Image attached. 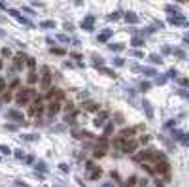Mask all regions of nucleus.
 Returning a JSON list of instances; mask_svg holds the SVG:
<instances>
[{
	"instance_id": "nucleus-1",
	"label": "nucleus",
	"mask_w": 189,
	"mask_h": 187,
	"mask_svg": "<svg viewBox=\"0 0 189 187\" xmlns=\"http://www.w3.org/2000/svg\"><path fill=\"white\" fill-rule=\"evenodd\" d=\"M34 98H38L34 89H23V91L17 95V100H15V104H17V106H28V102L34 100Z\"/></svg>"
},
{
	"instance_id": "nucleus-2",
	"label": "nucleus",
	"mask_w": 189,
	"mask_h": 187,
	"mask_svg": "<svg viewBox=\"0 0 189 187\" xmlns=\"http://www.w3.org/2000/svg\"><path fill=\"white\" fill-rule=\"evenodd\" d=\"M42 112H44V102H42V98L38 96V98L32 100L30 108H28V114H30V117H40Z\"/></svg>"
},
{
	"instance_id": "nucleus-3",
	"label": "nucleus",
	"mask_w": 189,
	"mask_h": 187,
	"mask_svg": "<svg viewBox=\"0 0 189 187\" xmlns=\"http://www.w3.org/2000/svg\"><path fill=\"white\" fill-rule=\"evenodd\" d=\"M51 87V72L47 66H42V89H49Z\"/></svg>"
},
{
	"instance_id": "nucleus-4",
	"label": "nucleus",
	"mask_w": 189,
	"mask_h": 187,
	"mask_svg": "<svg viewBox=\"0 0 189 187\" xmlns=\"http://www.w3.org/2000/svg\"><path fill=\"white\" fill-rule=\"evenodd\" d=\"M47 100L49 102H59V104H61V102L64 100V93L59 91V89H53V91L47 93Z\"/></svg>"
},
{
	"instance_id": "nucleus-5",
	"label": "nucleus",
	"mask_w": 189,
	"mask_h": 187,
	"mask_svg": "<svg viewBox=\"0 0 189 187\" xmlns=\"http://www.w3.org/2000/svg\"><path fill=\"white\" fill-rule=\"evenodd\" d=\"M155 170H157V174H165V178H168V172H170V164H168L167 161H161V163L155 164Z\"/></svg>"
},
{
	"instance_id": "nucleus-6",
	"label": "nucleus",
	"mask_w": 189,
	"mask_h": 187,
	"mask_svg": "<svg viewBox=\"0 0 189 187\" xmlns=\"http://www.w3.org/2000/svg\"><path fill=\"white\" fill-rule=\"evenodd\" d=\"M142 127H127L121 130V138H125V140H129V138H132L136 134V130H140Z\"/></svg>"
},
{
	"instance_id": "nucleus-7",
	"label": "nucleus",
	"mask_w": 189,
	"mask_h": 187,
	"mask_svg": "<svg viewBox=\"0 0 189 187\" xmlns=\"http://www.w3.org/2000/svg\"><path fill=\"white\" fill-rule=\"evenodd\" d=\"M27 59H28V57H27L25 53H17V55L14 57V64H15V68H21L23 64H27Z\"/></svg>"
},
{
	"instance_id": "nucleus-8",
	"label": "nucleus",
	"mask_w": 189,
	"mask_h": 187,
	"mask_svg": "<svg viewBox=\"0 0 189 187\" xmlns=\"http://www.w3.org/2000/svg\"><path fill=\"white\" fill-rule=\"evenodd\" d=\"M93 25H95V17H93V15H87V17L81 21V28H85L87 32L93 30Z\"/></svg>"
},
{
	"instance_id": "nucleus-9",
	"label": "nucleus",
	"mask_w": 189,
	"mask_h": 187,
	"mask_svg": "<svg viewBox=\"0 0 189 187\" xmlns=\"http://www.w3.org/2000/svg\"><path fill=\"white\" fill-rule=\"evenodd\" d=\"M8 119H11L15 123H25V121H23V115L19 114L17 110H8Z\"/></svg>"
},
{
	"instance_id": "nucleus-10",
	"label": "nucleus",
	"mask_w": 189,
	"mask_h": 187,
	"mask_svg": "<svg viewBox=\"0 0 189 187\" xmlns=\"http://www.w3.org/2000/svg\"><path fill=\"white\" fill-rule=\"evenodd\" d=\"M106 119H108V112H100V114L97 115V117H95V121H93V123H95V127H102Z\"/></svg>"
},
{
	"instance_id": "nucleus-11",
	"label": "nucleus",
	"mask_w": 189,
	"mask_h": 187,
	"mask_svg": "<svg viewBox=\"0 0 189 187\" xmlns=\"http://www.w3.org/2000/svg\"><path fill=\"white\" fill-rule=\"evenodd\" d=\"M136 147H138V144H136V142L127 140V146H125V149H123V153H134Z\"/></svg>"
},
{
	"instance_id": "nucleus-12",
	"label": "nucleus",
	"mask_w": 189,
	"mask_h": 187,
	"mask_svg": "<svg viewBox=\"0 0 189 187\" xmlns=\"http://www.w3.org/2000/svg\"><path fill=\"white\" fill-rule=\"evenodd\" d=\"M61 110V104L59 102H49V106H47V112H49V115H55Z\"/></svg>"
},
{
	"instance_id": "nucleus-13",
	"label": "nucleus",
	"mask_w": 189,
	"mask_h": 187,
	"mask_svg": "<svg viewBox=\"0 0 189 187\" xmlns=\"http://www.w3.org/2000/svg\"><path fill=\"white\" fill-rule=\"evenodd\" d=\"M113 146H115L117 149H121V151H123V149H125V146H127V140L119 136V138H115V140H113Z\"/></svg>"
},
{
	"instance_id": "nucleus-14",
	"label": "nucleus",
	"mask_w": 189,
	"mask_h": 187,
	"mask_svg": "<svg viewBox=\"0 0 189 187\" xmlns=\"http://www.w3.org/2000/svg\"><path fill=\"white\" fill-rule=\"evenodd\" d=\"M83 110H85V112H97V110H99V104H97V102H85V104H83Z\"/></svg>"
},
{
	"instance_id": "nucleus-15",
	"label": "nucleus",
	"mask_w": 189,
	"mask_h": 187,
	"mask_svg": "<svg viewBox=\"0 0 189 187\" xmlns=\"http://www.w3.org/2000/svg\"><path fill=\"white\" fill-rule=\"evenodd\" d=\"M76 117H78V112H74V114H68L66 117H64V123H66V125H74V123H76Z\"/></svg>"
},
{
	"instance_id": "nucleus-16",
	"label": "nucleus",
	"mask_w": 189,
	"mask_h": 187,
	"mask_svg": "<svg viewBox=\"0 0 189 187\" xmlns=\"http://www.w3.org/2000/svg\"><path fill=\"white\" fill-rule=\"evenodd\" d=\"M100 176H102V170H100V168H93V170L89 172V178H91V180H99Z\"/></svg>"
},
{
	"instance_id": "nucleus-17",
	"label": "nucleus",
	"mask_w": 189,
	"mask_h": 187,
	"mask_svg": "<svg viewBox=\"0 0 189 187\" xmlns=\"http://www.w3.org/2000/svg\"><path fill=\"white\" fill-rule=\"evenodd\" d=\"M17 21H19V23H23V25H25V27H28V28H32V27H34V25H32V21H30V19L23 17V15H19V17H17Z\"/></svg>"
},
{
	"instance_id": "nucleus-18",
	"label": "nucleus",
	"mask_w": 189,
	"mask_h": 187,
	"mask_svg": "<svg viewBox=\"0 0 189 187\" xmlns=\"http://www.w3.org/2000/svg\"><path fill=\"white\" fill-rule=\"evenodd\" d=\"M110 134H113V123L104 125V136H110Z\"/></svg>"
},
{
	"instance_id": "nucleus-19",
	"label": "nucleus",
	"mask_w": 189,
	"mask_h": 187,
	"mask_svg": "<svg viewBox=\"0 0 189 187\" xmlns=\"http://www.w3.org/2000/svg\"><path fill=\"white\" fill-rule=\"evenodd\" d=\"M125 19H127V23H136L138 21V17H136L132 11H129V13H125Z\"/></svg>"
},
{
	"instance_id": "nucleus-20",
	"label": "nucleus",
	"mask_w": 189,
	"mask_h": 187,
	"mask_svg": "<svg viewBox=\"0 0 189 187\" xmlns=\"http://www.w3.org/2000/svg\"><path fill=\"white\" fill-rule=\"evenodd\" d=\"M27 81L30 83V85H34V83L38 81V74L36 72H30V74H28V78H27Z\"/></svg>"
},
{
	"instance_id": "nucleus-21",
	"label": "nucleus",
	"mask_w": 189,
	"mask_h": 187,
	"mask_svg": "<svg viewBox=\"0 0 189 187\" xmlns=\"http://www.w3.org/2000/svg\"><path fill=\"white\" fill-rule=\"evenodd\" d=\"M110 36H112V30H104L102 34H99V42H106Z\"/></svg>"
},
{
	"instance_id": "nucleus-22",
	"label": "nucleus",
	"mask_w": 189,
	"mask_h": 187,
	"mask_svg": "<svg viewBox=\"0 0 189 187\" xmlns=\"http://www.w3.org/2000/svg\"><path fill=\"white\" fill-rule=\"evenodd\" d=\"M40 27H42V28H53V27H55V21H51V19H47V21H42Z\"/></svg>"
},
{
	"instance_id": "nucleus-23",
	"label": "nucleus",
	"mask_w": 189,
	"mask_h": 187,
	"mask_svg": "<svg viewBox=\"0 0 189 187\" xmlns=\"http://www.w3.org/2000/svg\"><path fill=\"white\" fill-rule=\"evenodd\" d=\"M170 23L172 25H185V19L184 17H170Z\"/></svg>"
},
{
	"instance_id": "nucleus-24",
	"label": "nucleus",
	"mask_w": 189,
	"mask_h": 187,
	"mask_svg": "<svg viewBox=\"0 0 189 187\" xmlns=\"http://www.w3.org/2000/svg\"><path fill=\"white\" fill-rule=\"evenodd\" d=\"M93 155H95V159H100V157L106 155V149H102V147H100V149H95V151H93Z\"/></svg>"
},
{
	"instance_id": "nucleus-25",
	"label": "nucleus",
	"mask_w": 189,
	"mask_h": 187,
	"mask_svg": "<svg viewBox=\"0 0 189 187\" xmlns=\"http://www.w3.org/2000/svg\"><path fill=\"white\" fill-rule=\"evenodd\" d=\"M97 142H99V146L102 147V149H106V147H108V140H106V136H100Z\"/></svg>"
},
{
	"instance_id": "nucleus-26",
	"label": "nucleus",
	"mask_w": 189,
	"mask_h": 187,
	"mask_svg": "<svg viewBox=\"0 0 189 187\" xmlns=\"http://www.w3.org/2000/svg\"><path fill=\"white\" fill-rule=\"evenodd\" d=\"M144 108H146V114H148V117L151 119V117H153V110H151V106L148 104V100H144Z\"/></svg>"
},
{
	"instance_id": "nucleus-27",
	"label": "nucleus",
	"mask_w": 189,
	"mask_h": 187,
	"mask_svg": "<svg viewBox=\"0 0 189 187\" xmlns=\"http://www.w3.org/2000/svg\"><path fill=\"white\" fill-rule=\"evenodd\" d=\"M64 112H66V115L74 114V104H72V102H66V104H64Z\"/></svg>"
},
{
	"instance_id": "nucleus-28",
	"label": "nucleus",
	"mask_w": 189,
	"mask_h": 187,
	"mask_svg": "<svg viewBox=\"0 0 189 187\" xmlns=\"http://www.w3.org/2000/svg\"><path fill=\"white\" fill-rule=\"evenodd\" d=\"M134 47H140V46H144V40H140V38H132V42H131Z\"/></svg>"
},
{
	"instance_id": "nucleus-29",
	"label": "nucleus",
	"mask_w": 189,
	"mask_h": 187,
	"mask_svg": "<svg viewBox=\"0 0 189 187\" xmlns=\"http://www.w3.org/2000/svg\"><path fill=\"white\" fill-rule=\"evenodd\" d=\"M23 140H28V142L38 140V134H23Z\"/></svg>"
},
{
	"instance_id": "nucleus-30",
	"label": "nucleus",
	"mask_w": 189,
	"mask_h": 187,
	"mask_svg": "<svg viewBox=\"0 0 189 187\" xmlns=\"http://www.w3.org/2000/svg\"><path fill=\"white\" fill-rule=\"evenodd\" d=\"M51 53H55V55H64L66 51H64L63 47H51Z\"/></svg>"
},
{
	"instance_id": "nucleus-31",
	"label": "nucleus",
	"mask_w": 189,
	"mask_h": 187,
	"mask_svg": "<svg viewBox=\"0 0 189 187\" xmlns=\"http://www.w3.org/2000/svg\"><path fill=\"white\" fill-rule=\"evenodd\" d=\"M36 170H40V172H45V170H47V166H45L42 161H38V163H36Z\"/></svg>"
},
{
	"instance_id": "nucleus-32",
	"label": "nucleus",
	"mask_w": 189,
	"mask_h": 187,
	"mask_svg": "<svg viewBox=\"0 0 189 187\" xmlns=\"http://www.w3.org/2000/svg\"><path fill=\"white\" fill-rule=\"evenodd\" d=\"M0 153H2V155H9V153H11V149H9L8 146H0Z\"/></svg>"
},
{
	"instance_id": "nucleus-33",
	"label": "nucleus",
	"mask_w": 189,
	"mask_h": 187,
	"mask_svg": "<svg viewBox=\"0 0 189 187\" xmlns=\"http://www.w3.org/2000/svg\"><path fill=\"white\" fill-rule=\"evenodd\" d=\"M110 47H112V51H121V49H123L125 46H123V44H112Z\"/></svg>"
},
{
	"instance_id": "nucleus-34",
	"label": "nucleus",
	"mask_w": 189,
	"mask_h": 187,
	"mask_svg": "<svg viewBox=\"0 0 189 187\" xmlns=\"http://www.w3.org/2000/svg\"><path fill=\"white\" fill-rule=\"evenodd\" d=\"M9 100H11V93H4V95H2V102H9Z\"/></svg>"
},
{
	"instance_id": "nucleus-35",
	"label": "nucleus",
	"mask_w": 189,
	"mask_h": 187,
	"mask_svg": "<svg viewBox=\"0 0 189 187\" xmlns=\"http://www.w3.org/2000/svg\"><path fill=\"white\" fill-rule=\"evenodd\" d=\"M57 40H61L63 44H68V42H70V40H68V36H66V34H59V36H57Z\"/></svg>"
},
{
	"instance_id": "nucleus-36",
	"label": "nucleus",
	"mask_w": 189,
	"mask_h": 187,
	"mask_svg": "<svg viewBox=\"0 0 189 187\" xmlns=\"http://www.w3.org/2000/svg\"><path fill=\"white\" fill-rule=\"evenodd\" d=\"M113 64H115V66H123V64H125V61H123L121 57H117V59H113Z\"/></svg>"
},
{
	"instance_id": "nucleus-37",
	"label": "nucleus",
	"mask_w": 189,
	"mask_h": 187,
	"mask_svg": "<svg viewBox=\"0 0 189 187\" xmlns=\"http://www.w3.org/2000/svg\"><path fill=\"white\" fill-rule=\"evenodd\" d=\"M27 66H30V68H34V66H36V61L32 59V57H28V59H27Z\"/></svg>"
},
{
	"instance_id": "nucleus-38",
	"label": "nucleus",
	"mask_w": 189,
	"mask_h": 187,
	"mask_svg": "<svg viewBox=\"0 0 189 187\" xmlns=\"http://www.w3.org/2000/svg\"><path fill=\"white\" fill-rule=\"evenodd\" d=\"M8 13L11 15V17H15V19H17L19 15H21V13H19V11H17V9H8Z\"/></svg>"
},
{
	"instance_id": "nucleus-39",
	"label": "nucleus",
	"mask_w": 189,
	"mask_h": 187,
	"mask_svg": "<svg viewBox=\"0 0 189 187\" xmlns=\"http://www.w3.org/2000/svg\"><path fill=\"white\" fill-rule=\"evenodd\" d=\"M4 91H6V79L0 78V93H4Z\"/></svg>"
},
{
	"instance_id": "nucleus-40",
	"label": "nucleus",
	"mask_w": 189,
	"mask_h": 187,
	"mask_svg": "<svg viewBox=\"0 0 189 187\" xmlns=\"http://www.w3.org/2000/svg\"><path fill=\"white\" fill-rule=\"evenodd\" d=\"M167 13H178V9H176V8H172V6H167Z\"/></svg>"
},
{
	"instance_id": "nucleus-41",
	"label": "nucleus",
	"mask_w": 189,
	"mask_h": 187,
	"mask_svg": "<svg viewBox=\"0 0 189 187\" xmlns=\"http://www.w3.org/2000/svg\"><path fill=\"white\" fill-rule=\"evenodd\" d=\"M144 74H146V76H153L155 70H153V68H144Z\"/></svg>"
},
{
	"instance_id": "nucleus-42",
	"label": "nucleus",
	"mask_w": 189,
	"mask_h": 187,
	"mask_svg": "<svg viewBox=\"0 0 189 187\" xmlns=\"http://www.w3.org/2000/svg\"><path fill=\"white\" fill-rule=\"evenodd\" d=\"M85 166H87V170H93V168H97L93 161H87V164H85Z\"/></svg>"
},
{
	"instance_id": "nucleus-43",
	"label": "nucleus",
	"mask_w": 189,
	"mask_h": 187,
	"mask_svg": "<svg viewBox=\"0 0 189 187\" xmlns=\"http://www.w3.org/2000/svg\"><path fill=\"white\" fill-rule=\"evenodd\" d=\"M119 17H121V13H119V11H115V13L110 15V19H112V21H115V19H119Z\"/></svg>"
},
{
	"instance_id": "nucleus-44",
	"label": "nucleus",
	"mask_w": 189,
	"mask_h": 187,
	"mask_svg": "<svg viewBox=\"0 0 189 187\" xmlns=\"http://www.w3.org/2000/svg\"><path fill=\"white\" fill-rule=\"evenodd\" d=\"M140 89H142V91H148V89H149V83H148V81H144L142 85H140Z\"/></svg>"
},
{
	"instance_id": "nucleus-45",
	"label": "nucleus",
	"mask_w": 189,
	"mask_h": 187,
	"mask_svg": "<svg viewBox=\"0 0 189 187\" xmlns=\"http://www.w3.org/2000/svg\"><path fill=\"white\" fill-rule=\"evenodd\" d=\"M15 157H17V159H23V157H25V153H23L21 149H17V151H15Z\"/></svg>"
},
{
	"instance_id": "nucleus-46",
	"label": "nucleus",
	"mask_w": 189,
	"mask_h": 187,
	"mask_svg": "<svg viewBox=\"0 0 189 187\" xmlns=\"http://www.w3.org/2000/svg\"><path fill=\"white\" fill-rule=\"evenodd\" d=\"M2 55H4V57H9V55H11V51H9L8 47H4V49H2Z\"/></svg>"
},
{
	"instance_id": "nucleus-47",
	"label": "nucleus",
	"mask_w": 189,
	"mask_h": 187,
	"mask_svg": "<svg viewBox=\"0 0 189 187\" xmlns=\"http://www.w3.org/2000/svg\"><path fill=\"white\" fill-rule=\"evenodd\" d=\"M19 87V79H14V81H11V89H17Z\"/></svg>"
},
{
	"instance_id": "nucleus-48",
	"label": "nucleus",
	"mask_w": 189,
	"mask_h": 187,
	"mask_svg": "<svg viewBox=\"0 0 189 187\" xmlns=\"http://www.w3.org/2000/svg\"><path fill=\"white\" fill-rule=\"evenodd\" d=\"M25 161H27L28 164H32V163H34V157H32V155H28V157H25Z\"/></svg>"
},
{
	"instance_id": "nucleus-49",
	"label": "nucleus",
	"mask_w": 189,
	"mask_h": 187,
	"mask_svg": "<svg viewBox=\"0 0 189 187\" xmlns=\"http://www.w3.org/2000/svg\"><path fill=\"white\" fill-rule=\"evenodd\" d=\"M151 61H153V63H161V57H157V55H151Z\"/></svg>"
},
{
	"instance_id": "nucleus-50",
	"label": "nucleus",
	"mask_w": 189,
	"mask_h": 187,
	"mask_svg": "<svg viewBox=\"0 0 189 187\" xmlns=\"http://www.w3.org/2000/svg\"><path fill=\"white\" fill-rule=\"evenodd\" d=\"M180 83H182V85H185V87H189V79H187V78H184V79H180Z\"/></svg>"
},
{
	"instance_id": "nucleus-51",
	"label": "nucleus",
	"mask_w": 189,
	"mask_h": 187,
	"mask_svg": "<svg viewBox=\"0 0 189 187\" xmlns=\"http://www.w3.org/2000/svg\"><path fill=\"white\" fill-rule=\"evenodd\" d=\"M102 63H104V61L100 59V57H95V64H100V66H102Z\"/></svg>"
},
{
	"instance_id": "nucleus-52",
	"label": "nucleus",
	"mask_w": 189,
	"mask_h": 187,
	"mask_svg": "<svg viewBox=\"0 0 189 187\" xmlns=\"http://www.w3.org/2000/svg\"><path fill=\"white\" fill-rule=\"evenodd\" d=\"M115 121H117V123H123V115L117 114V115H115Z\"/></svg>"
},
{
	"instance_id": "nucleus-53",
	"label": "nucleus",
	"mask_w": 189,
	"mask_h": 187,
	"mask_svg": "<svg viewBox=\"0 0 189 187\" xmlns=\"http://www.w3.org/2000/svg\"><path fill=\"white\" fill-rule=\"evenodd\" d=\"M64 28H66V30H74V25L72 23H66V25H64Z\"/></svg>"
},
{
	"instance_id": "nucleus-54",
	"label": "nucleus",
	"mask_w": 189,
	"mask_h": 187,
	"mask_svg": "<svg viewBox=\"0 0 189 187\" xmlns=\"http://www.w3.org/2000/svg\"><path fill=\"white\" fill-rule=\"evenodd\" d=\"M17 185H19V187H30V185H27L25 182H21V180H17Z\"/></svg>"
},
{
	"instance_id": "nucleus-55",
	"label": "nucleus",
	"mask_w": 189,
	"mask_h": 187,
	"mask_svg": "<svg viewBox=\"0 0 189 187\" xmlns=\"http://www.w3.org/2000/svg\"><path fill=\"white\" fill-rule=\"evenodd\" d=\"M23 11H27V13H28V15H34V13H36V11H32V9H30V8H25V9H23Z\"/></svg>"
},
{
	"instance_id": "nucleus-56",
	"label": "nucleus",
	"mask_w": 189,
	"mask_h": 187,
	"mask_svg": "<svg viewBox=\"0 0 189 187\" xmlns=\"http://www.w3.org/2000/svg\"><path fill=\"white\" fill-rule=\"evenodd\" d=\"M138 183H140V185H142V187H146V185H148V180H146V178H144V180H140V182H138Z\"/></svg>"
},
{
	"instance_id": "nucleus-57",
	"label": "nucleus",
	"mask_w": 189,
	"mask_h": 187,
	"mask_svg": "<svg viewBox=\"0 0 189 187\" xmlns=\"http://www.w3.org/2000/svg\"><path fill=\"white\" fill-rule=\"evenodd\" d=\"M59 168L63 170V172H68V166H66V164H61V166H59Z\"/></svg>"
},
{
	"instance_id": "nucleus-58",
	"label": "nucleus",
	"mask_w": 189,
	"mask_h": 187,
	"mask_svg": "<svg viewBox=\"0 0 189 187\" xmlns=\"http://www.w3.org/2000/svg\"><path fill=\"white\" fill-rule=\"evenodd\" d=\"M136 183V178H129V185H134Z\"/></svg>"
},
{
	"instance_id": "nucleus-59",
	"label": "nucleus",
	"mask_w": 189,
	"mask_h": 187,
	"mask_svg": "<svg viewBox=\"0 0 189 187\" xmlns=\"http://www.w3.org/2000/svg\"><path fill=\"white\" fill-rule=\"evenodd\" d=\"M140 142H142V144H146V142H149V136H142V140H140Z\"/></svg>"
},
{
	"instance_id": "nucleus-60",
	"label": "nucleus",
	"mask_w": 189,
	"mask_h": 187,
	"mask_svg": "<svg viewBox=\"0 0 189 187\" xmlns=\"http://www.w3.org/2000/svg\"><path fill=\"white\" fill-rule=\"evenodd\" d=\"M102 187H115V185H113V183H110V182H108V183H104Z\"/></svg>"
},
{
	"instance_id": "nucleus-61",
	"label": "nucleus",
	"mask_w": 189,
	"mask_h": 187,
	"mask_svg": "<svg viewBox=\"0 0 189 187\" xmlns=\"http://www.w3.org/2000/svg\"><path fill=\"white\" fill-rule=\"evenodd\" d=\"M0 36H4V30H0Z\"/></svg>"
},
{
	"instance_id": "nucleus-62",
	"label": "nucleus",
	"mask_w": 189,
	"mask_h": 187,
	"mask_svg": "<svg viewBox=\"0 0 189 187\" xmlns=\"http://www.w3.org/2000/svg\"><path fill=\"white\" fill-rule=\"evenodd\" d=\"M0 68H2V61H0Z\"/></svg>"
}]
</instances>
